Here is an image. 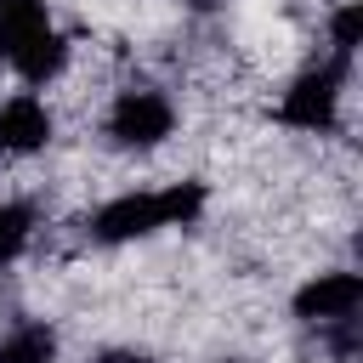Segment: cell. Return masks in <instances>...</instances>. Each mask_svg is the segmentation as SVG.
I'll return each mask as SVG.
<instances>
[{"label":"cell","mask_w":363,"mask_h":363,"mask_svg":"<svg viewBox=\"0 0 363 363\" xmlns=\"http://www.w3.org/2000/svg\"><path fill=\"white\" fill-rule=\"evenodd\" d=\"M204 210V187L199 182H170L159 193H119L91 216V233L102 244H125V238H147L159 227H187Z\"/></svg>","instance_id":"obj_1"},{"label":"cell","mask_w":363,"mask_h":363,"mask_svg":"<svg viewBox=\"0 0 363 363\" xmlns=\"http://www.w3.org/2000/svg\"><path fill=\"white\" fill-rule=\"evenodd\" d=\"M51 17H45V0H0V57L11 62L34 34H45Z\"/></svg>","instance_id":"obj_7"},{"label":"cell","mask_w":363,"mask_h":363,"mask_svg":"<svg viewBox=\"0 0 363 363\" xmlns=\"http://www.w3.org/2000/svg\"><path fill=\"white\" fill-rule=\"evenodd\" d=\"M45 142H51V113H45V102L11 96V102L0 108V147H6V153H34V147H45Z\"/></svg>","instance_id":"obj_5"},{"label":"cell","mask_w":363,"mask_h":363,"mask_svg":"<svg viewBox=\"0 0 363 363\" xmlns=\"http://www.w3.org/2000/svg\"><path fill=\"white\" fill-rule=\"evenodd\" d=\"M340 79H346V57L340 62H323V68H306L284 102H278V119L289 130H329L335 125V108H340Z\"/></svg>","instance_id":"obj_2"},{"label":"cell","mask_w":363,"mask_h":363,"mask_svg":"<svg viewBox=\"0 0 363 363\" xmlns=\"http://www.w3.org/2000/svg\"><path fill=\"white\" fill-rule=\"evenodd\" d=\"M57 357V329L51 323H23L0 340V363H51Z\"/></svg>","instance_id":"obj_8"},{"label":"cell","mask_w":363,"mask_h":363,"mask_svg":"<svg viewBox=\"0 0 363 363\" xmlns=\"http://www.w3.org/2000/svg\"><path fill=\"white\" fill-rule=\"evenodd\" d=\"M357 28H363V11H357V6H340V11L329 17V34H335V51H340V57L357 51Z\"/></svg>","instance_id":"obj_10"},{"label":"cell","mask_w":363,"mask_h":363,"mask_svg":"<svg viewBox=\"0 0 363 363\" xmlns=\"http://www.w3.org/2000/svg\"><path fill=\"white\" fill-rule=\"evenodd\" d=\"M28 233H34V210L28 204H0V261H17Z\"/></svg>","instance_id":"obj_9"},{"label":"cell","mask_w":363,"mask_h":363,"mask_svg":"<svg viewBox=\"0 0 363 363\" xmlns=\"http://www.w3.org/2000/svg\"><path fill=\"white\" fill-rule=\"evenodd\" d=\"M62 62H68V40H62L57 28L34 34V40L11 57V68H17V79H23V85H45V79H57V74H62Z\"/></svg>","instance_id":"obj_6"},{"label":"cell","mask_w":363,"mask_h":363,"mask_svg":"<svg viewBox=\"0 0 363 363\" xmlns=\"http://www.w3.org/2000/svg\"><path fill=\"white\" fill-rule=\"evenodd\" d=\"M96 363H153L147 352H136V346H113V352H102Z\"/></svg>","instance_id":"obj_11"},{"label":"cell","mask_w":363,"mask_h":363,"mask_svg":"<svg viewBox=\"0 0 363 363\" xmlns=\"http://www.w3.org/2000/svg\"><path fill=\"white\" fill-rule=\"evenodd\" d=\"M357 306H363V278L357 272H318L312 284L295 289V318H306V323L357 318Z\"/></svg>","instance_id":"obj_4"},{"label":"cell","mask_w":363,"mask_h":363,"mask_svg":"<svg viewBox=\"0 0 363 363\" xmlns=\"http://www.w3.org/2000/svg\"><path fill=\"white\" fill-rule=\"evenodd\" d=\"M170 125H176V108L164 91H119L108 108V136L119 147H153L170 136Z\"/></svg>","instance_id":"obj_3"},{"label":"cell","mask_w":363,"mask_h":363,"mask_svg":"<svg viewBox=\"0 0 363 363\" xmlns=\"http://www.w3.org/2000/svg\"><path fill=\"white\" fill-rule=\"evenodd\" d=\"M182 6H193V11H210V6H221V0H182Z\"/></svg>","instance_id":"obj_12"}]
</instances>
